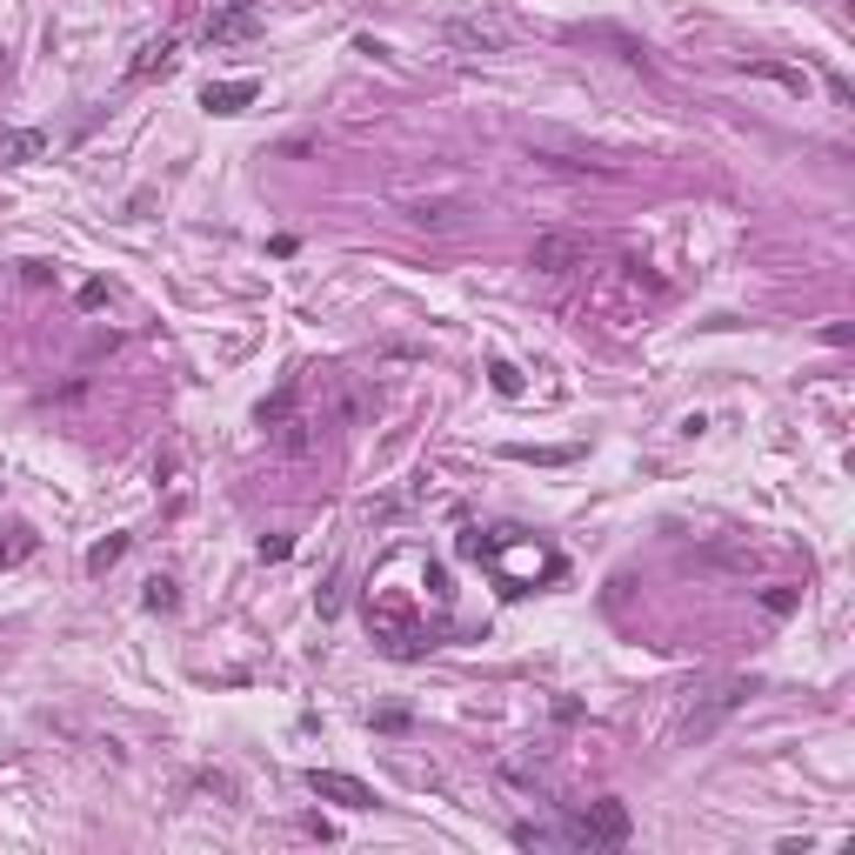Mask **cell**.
Listing matches in <instances>:
<instances>
[{
  "instance_id": "cell-14",
  "label": "cell",
  "mask_w": 855,
  "mask_h": 855,
  "mask_svg": "<svg viewBox=\"0 0 855 855\" xmlns=\"http://www.w3.org/2000/svg\"><path fill=\"white\" fill-rule=\"evenodd\" d=\"M27 548H34V535H27V529H8V542H0V568H14Z\"/></svg>"
},
{
  "instance_id": "cell-18",
  "label": "cell",
  "mask_w": 855,
  "mask_h": 855,
  "mask_svg": "<svg viewBox=\"0 0 855 855\" xmlns=\"http://www.w3.org/2000/svg\"><path fill=\"white\" fill-rule=\"evenodd\" d=\"M762 609H768V615H789V609H796V588H768Z\"/></svg>"
},
{
  "instance_id": "cell-7",
  "label": "cell",
  "mask_w": 855,
  "mask_h": 855,
  "mask_svg": "<svg viewBox=\"0 0 855 855\" xmlns=\"http://www.w3.org/2000/svg\"><path fill=\"white\" fill-rule=\"evenodd\" d=\"M748 696H755V681H722V689H715V702H709L702 715H689V735H709V729H715L722 715H735Z\"/></svg>"
},
{
  "instance_id": "cell-17",
  "label": "cell",
  "mask_w": 855,
  "mask_h": 855,
  "mask_svg": "<svg viewBox=\"0 0 855 855\" xmlns=\"http://www.w3.org/2000/svg\"><path fill=\"white\" fill-rule=\"evenodd\" d=\"M488 375H495V395H522V375H515V368H508V362H495Z\"/></svg>"
},
{
  "instance_id": "cell-6",
  "label": "cell",
  "mask_w": 855,
  "mask_h": 855,
  "mask_svg": "<svg viewBox=\"0 0 855 855\" xmlns=\"http://www.w3.org/2000/svg\"><path fill=\"white\" fill-rule=\"evenodd\" d=\"M588 262V241L581 234H542L535 247H529V268H542V275H568V268H581Z\"/></svg>"
},
{
  "instance_id": "cell-4",
  "label": "cell",
  "mask_w": 855,
  "mask_h": 855,
  "mask_svg": "<svg viewBox=\"0 0 855 855\" xmlns=\"http://www.w3.org/2000/svg\"><path fill=\"white\" fill-rule=\"evenodd\" d=\"M308 789L321 796V802H334V809H375V789L362 782V776H341V768H308Z\"/></svg>"
},
{
  "instance_id": "cell-2",
  "label": "cell",
  "mask_w": 855,
  "mask_h": 855,
  "mask_svg": "<svg viewBox=\"0 0 855 855\" xmlns=\"http://www.w3.org/2000/svg\"><path fill=\"white\" fill-rule=\"evenodd\" d=\"M442 34H448L455 54H508L515 47V21L508 14H448Z\"/></svg>"
},
{
  "instance_id": "cell-12",
  "label": "cell",
  "mask_w": 855,
  "mask_h": 855,
  "mask_svg": "<svg viewBox=\"0 0 855 855\" xmlns=\"http://www.w3.org/2000/svg\"><path fill=\"white\" fill-rule=\"evenodd\" d=\"M748 74H762V80H782V88H796V95L809 88V74H802V67H776V60H748Z\"/></svg>"
},
{
  "instance_id": "cell-19",
  "label": "cell",
  "mask_w": 855,
  "mask_h": 855,
  "mask_svg": "<svg viewBox=\"0 0 855 855\" xmlns=\"http://www.w3.org/2000/svg\"><path fill=\"white\" fill-rule=\"evenodd\" d=\"M288 548H295V542H288V535H268V542H262V562H281V555H288Z\"/></svg>"
},
{
  "instance_id": "cell-1",
  "label": "cell",
  "mask_w": 855,
  "mask_h": 855,
  "mask_svg": "<svg viewBox=\"0 0 855 855\" xmlns=\"http://www.w3.org/2000/svg\"><path fill=\"white\" fill-rule=\"evenodd\" d=\"M388 201H395L414 227H448V221L468 208V175H462V167H448V160H428L421 181H414V175H395V181H388Z\"/></svg>"
},
{
  "instance_id": "cell-8",
  "label": "cell",
  "mask_w": 855,
  "mask_h": 855,
  "mask_svg": "<svg viewBox=\"0 0 855 855\" xmlns=\"http://www.w3.org/2000/svg\"><path fill=\"white\" fill-rule=\"evenodd\" d=\"M254 95H262V80H208V88H201V108H208V114H241Z\"/></svg>"
},
{
  "instance_id": "cell-3",
  "label": "cell",
  "mask_w": 855,
  "mask_h": 855,
  "mask_svg": "<svg viewBox=\"0 0 855 855\" xmlns=\"http://www.w3.org/2000/svg\"><path fill=\"white\" fill-rule=\"evenodd\" d=\"M562 842H568V848H622V842H629V809H622V802H595V809H581V815L562 829Z\"/></svg>"
},
{
  "instance_id": "cell-9",
  "label": "cell",
  "mask_w": 855,
  "mask_h": 855,
  "mask_svg": "<svg viewBox=\"0 0 855 855\" xmlns=\"http://www.w3.org/2000/svg\"><path fill=\"white\" fill-rule=\"evenodd\" d=\"M41 154H47V134H41V127H0V160H8V167H14V160H41Z\"/></svg>"
},
{
  "instance_id": "cell-15",
  "label": "cell",
  "mask_w": 855,
  "mask_h": 855,
  "mask_svg": "<svg viewBox=\"0 0 855 855\" xmlns=\"http://www.w3.org/2000/svg\"><path fill=\"white\" fill-rule=\"evenodd\" d=\"M181 462H188V455H181V442H167V455L154 462V481H181Z\"/></svg>"
},
{
  "instance_id": "cell-13",
  "label": "cell",
  "mask_w": 855,
  "mask_h": 855,
  "mask_svg": "<svg viewBox=\"0 0 855 855\" xmlns=\"http://www.w3.org/2000/svg\"><path fill=\"white\" fill-rule=\"evenodd\" d=\"M141 602H147L154 615H167V609H175V602H181V595H175V581H167V575H154V581H147V595H141Z\"/></svg>"
},
{
  "instance_id": "cell-16",
  "label": "cell",
  "mask_w": 855,
  "mask_h": 855,
  "mask_svg": "<svg viewBox=\"0 0 855 855\" xmlns=\"http://www.w3.org/2000/svg\"><path fill=\"white\" fill-rule=\"evenodd\" d=\"M515 462H575V448H508Z\"/></svg>"
},
{
  "instance_id": "cell-10",
  "label": "cell",
  "mask_w": 855,
  "mask_h": 855,
  "mask_svg": "<svg viewBox=\"0 0 855 855\" xmlns=\"http://www.w3.org/2000/svg\"><path fill=\"white\" fill-rule=\"evenodd\" d=\"M175 54H181V41H175V34H160V41H147V47H141V60H134L127 74H134V80H147V74H167V67H175Z\"/></svg>"
},
{
  "instance_id": "cell-11",
  "label": "cell",
  "mask_w": 855,
  "mask_h": 855,
  "mask_svg": "<svg viewBox=\"0 0 855 855\" xmlns=\"http://www.w3.org/2000/svg\"><path fill=\"white\" fill-rule=\"evenodd\" d=\"M121 555H127V535H108V542H95V548H88V575H108Z\"/></svg>"
},
{
  "instance_id": "cell-5",
  "label": "cell",
  "mask_w": 855,
  "mask_h": 855,
  "mask_svg": "<svg viewBox=\"0 0 855 855\" xmlns=\"http://www.w3.org/2000/svg\"><path fill=\"white\" fill-rule=\"evenodd\" d=\"M262 34V8L254 0H227L221 14H208V47H234V41H254Z\"/></svg>"
}]
</instances>
